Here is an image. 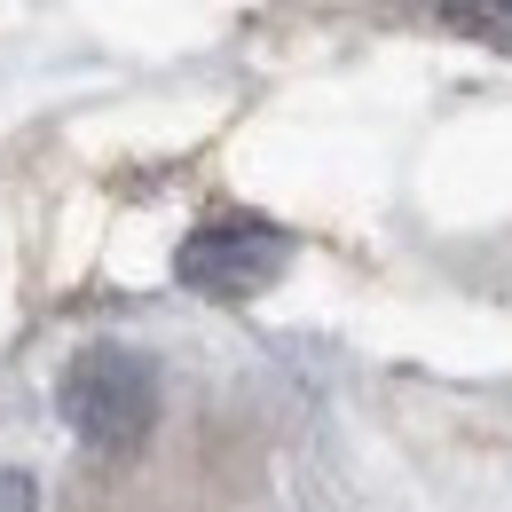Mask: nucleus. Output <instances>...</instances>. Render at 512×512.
Listing matches in <instances>:
<instances>
[{
	"label": "nucleus",
	"instance_id": "1",
	"mask_svg": "<svg viewBox=\"0 0 512 512\" xmlns=\"http://www.w3.org/2000/svg\"><path fill=\"white\" fill-rule=\"evenodd\" d=\"M56 410L79 442L95 449H134L158 418V371L134 347H87L56 386Z\"/></svg>",
	"mask_w": 512,
	"mask_h": 512
},
{
	"label": "nucleus",
	"instance_id": "2",
	"mask_svg": "<svg viewBox=\"0 0 512 512\" xmlns=\"http://www.w3.org/2000/svg\"><path fill=\"white\" fill-rule=\"evenodd\" d=\"M284 268H292V237L260 213H213L174 253V276L205 300H260Z\"/></svg>",
	"mask_w": 512,
	"mask_h": 512
},
{
	"label": "nucleus",
	"instance_id": "3",
	"mask_svg": "<svg viewBox=\"0 0 512 512\" xmlns=\"http://www.w3.org/2000/svg\"><path fill=\"white\" fill-rule=\"evenodd\" d=\"M434 16H442L449 32H465V40L512 56V0H434Z\"/></svg>",
	"mask_w": 512,
	"mask_h": 512
},
{
	"label": "nucleus",
	"instance_id": "4",
	"mask_svg": "<svg viewBox=\"0 0 512 512\" xmlns=\"http://www.w3.org/2000/svg\"><path fill=\"white\" fill-rule=\"evenodd\" d=\"M0 512H40V481L24 465H0Z\"/></svg>",
	"mask_w": 512,
	"mask_h": 512
}]
</instances>
